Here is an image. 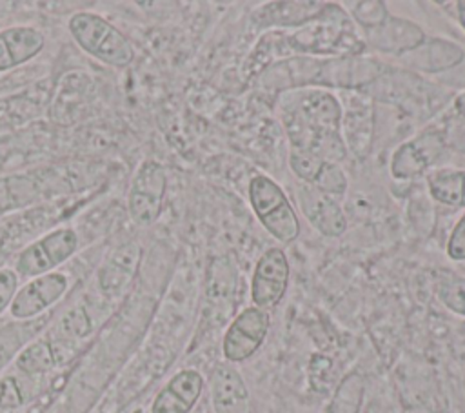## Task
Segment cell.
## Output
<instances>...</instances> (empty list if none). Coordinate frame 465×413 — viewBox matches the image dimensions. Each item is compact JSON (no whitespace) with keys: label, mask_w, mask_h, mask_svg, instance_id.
<instances>
[{"label":"cell","mask_w":465,"mask_h":413,"mask_svg":"<svg viewBox=\"0 0 465 413\" xmlns=\"http://www.w3.org/2000/svg\"><path fill=\"white\" fill-rule=\"evenodd\" d=\"M280 113L291 149L311 151L322 136L341 133V102L322 87L294 89L283 95Z\"/></svg>","instance_id":"obj_1"},{"label":"cell","mask_w":465,"mask_h":413,"mask_svg":"<svg viewBox=\"0 0 465 413\" xmlns=\"http://www.w3.org/2000/svg\"><path fill=\"white\" fill-rule=\"evenodd\" d=\"M283 35L291 56H361L367 47L345 9L331 2L312 22Z\"/></svg>","instance_id":"obj_2"},{"label":"cell","mask_w":465,"mask_h":413,"mask_svg":"<svg viewBox=\"0 0 465 413\" xmlns=\"http://www.w3.org/2000/svg\"><path fill=\"white\" fill-rule=\"evenodd\" d=\"M67 29L82 51L111 67H127L134 60L131 40L96 13H74L67 22Z\"/></svg>","instance_id":"obj_3"},{"label":"cell","mask_w":465,"mask_h":413,"mask_svg":"<svg viewBox=\"0 0 465 413\" xmlns=\"http://www.w3.org/2000/svg\"><path fill=\"white\" fill-rule=\"evenodd\" d=\"M249 200L262 226L280 242H292L300 235V222L283 189L269 176L258 175L249 184Z\"/></svg>","instance_id":"obj_4"},{"label":"cell","mask_w":465,"mask_h":413,"mask_svg":"<svg viewBox=\"0 0 465 413\" xmlns=\"http://www.w3.org/2000/svg\"><path fill=\"white\" fill-rule=\"evenodd\" d=\"M78 247V237L71 227H60L49 231L38 240L25 246L15 262L18 277L35 278L51 273L54 267L64 264Z\"/></svg>","instance_id":"obj_5"},{"label":"cell","mask_w":465,"mask_h":413,"mask_svg":"<svg viewBox=\"0 0 465 413\" xmlns=\"http://www.w3.org/2000/svg\"><path fill=\"white\" fill-rule=\"evenodd\" d=\"M167 189V175L162 164L143 160L127 193V211L138 226H151L158 220Z\"/></svg>","instance_id":"obj_6"},{"label":"cell","mask_w":465,"mask_h":413,"mask_svg":"<svg viewBox=\"0 0 465 413\" xmlns=\"http://www.w3.org/2000/svg\"><path fill=\"white\" fill-rule=\"evenodd\" d=\"M269 311L260 309L256 306L245 307L240 315L234 317V320L229 324L223 335V357L229 362H243L251 358L263 344L269 333Z\"/></svg>","instance_id":"obj_7"},{"label":"cell","mask_w":465,"mask_h":413,"mask_svg":"<svg viewBox=\"0 0 465 413\" xmlns=\"http://www.w3.org/2000/svg\"><path fill=\"white\" fill-rule=\"evenodd\" d=\"M291 266L280 247L267 249L256 262L251 280V298L260 309H272L283 298L289 286Z\"/></svg>","instance_id":"obj_8"},{"label":"cell","mask_w":465,"mask_h":413,"mask_svg":"<svg viewBox=\"0 0 465 413\" xmlns=\"http://www.w3.org/2000/svg\"><path fill=\"white\" fill-rule=\"evenodd\" d=\"M443 153V138L436 131H425L400 144L391 156L394 180H414L423 175Z\"/></svg>","instance_id":"obj_9"},{"label":"cell","mask_w":465,"mask_h":413,"mask_svg":"<svg viewBox=\"0 0 465 413\" xmlns=\"http://www.w3.org/2000/svg\"><path fill=\"white\" fill-rule=\"evenodd\" d=\"M69 287V280L64 273L51 271L40 277L31 278L27 284L18 287L11 306L9 313L16 320H27L47 307H51L54 302H58Z\"/></svg>","instance_id":"obj_10"},{"label":"cell","mask_w":465,"mask_h":413,"mask_svg":"<svg viewBox=\"0 0 465 413\" xmlns=\"http://www.w3.org/2000/svg\"><path fill=\"white\" fill-rule=\"evenodd\" d=\"M387 71V65L376 58L365 56H334L322 58L320 87L358 89L378 80Z\"/></svg>","instance_id":"obj_11"},{"label":"cell","mask_w":465,"mask_h":413,"mask_svg":"<svg viewBox=\"0 0 465 413\" xmlns=\"http://www.w3.org/2000/svg\"><path fill=\"white\" fill-rule=\"evenodd\" d=\"M296 200L309 224L325 237H341L347 229V217L336 198L322 193L311 184H298Z\"/></svg>","instance_id":"obj_12"},{"label":"cell","mask_w":465,"mask_h":413,"mask_svg":"<svg viewBox=\"0 0 465 413\" xmlns=\"http://www.w3.org/2000/svg\"><path fill=\"white\" fill-rule=\"evenodd\" d=\"M463 49L445 38L430 36L416 45L414 49L403 53L400 56V64L409 71H418L425 75H441L460 64L463 58Z\"/></svg>","instance_id":"obj_13"},{"label":"cell","mask_w":465,"mask_h":413,"mask_svg":"<svg viewBox=\"0 0 465 413\" xmlns=\"http://www.w3.org/2000/svg\"><path fill=\"white\" fill-rule=\"evenodd\" d=\"M423 40L425 33L416 22L389 15L383 24L365 31L363 42L376 51L401 56L403 53L420 45Z\"/></svg>","instance_id":"obj_14"},{"label":"cell","mask_w":465,"mask_h":413,"mask_svg":"<svg viewBox=\"0 0 465 413\" xmlns=\"http://www.w3.org/2000/svg\"><path fill=\"white\" fill-rule=\"evenodd\" d=\"M202 391L203 377L196 369H182L156 393L151 413H189Z\"/></svg>","instance_id":"obj_15"},{"label":"cell","mask_w":465,"mask_h":413,"mask_svg":"<svg viewBox=\"0 0 465 413\" xmlns=\"http://www.w3.org/2000/svg\"><path fill=\"white\" fill-rule=\"evenodd\" d=\"M211 400L214 413H252L251 397L242 375L227 364L211 375Z\"/></svg>","instance_id":"obj_16"},{"label":"cell","mask_w":465,"mask_h":413,"mask_svg":"<svg viewBox=\"0 0 465 413\" xmlns=\"http://www.w3.org/2000/svg\"><path fill=\"white\" fill-rule=\"evenodd\" d=\"M45 45V36L33 25H13L0 31V71L13 69L35 58Z\"/></svg>","instance_id":"obj_17"},{"label":"cell","mask_w":465,"mask_h":413,"mask_svg":"<svg viewBox=\"0 0 465 413\" xmlns=\"http://www.w3.org/2000/svg\"><path fill=\"white\" fill-rule=\"evenodd\" d=\"M341 136L347 149L365 156L372 138V106L363 95H354L341 115Z\"/></svg>","instance_id":"obj_18"},{"label":"cell","mask_w":465,"mask_h":413,"mask_svg":"<svg viewBox=\"0 0 465 413\" xmlns=\"http://www.w3.org/2000/svg\"><path fill=\"white\" fill-rule=\"evenodd\" d=\"M236 267L227 257H218L211 262L209 282H207V302L213 315L227 318L234 306L236 293Z\"/></svg>","instance_id":"obj_19"},{"label":"cell","mask_w":465,"mask_h":413,"mask_svg":"<svg viewBox=\"0 0 465 413\" xmlns=\"http://www.w3.org/2000/svg\"><path fill=\"white\" fill-rule=\"evenodd\" d=\"M325 2H271L258 13L256 20L265 27H302L312 22L323 9Z\"/></svg>","instance_id":"obj_20"},{"label":"cell","mask_w":465,"mask_h":413,"mask_svg":"<svg viewBox=\"0 0 465 413\" xmlns=\"http://www.w3.org/2000/svg\"><path fill=\"white\" fill-rule=\"evenodd\" d=\"M430 196L450 207L463 206V169L436 171L427 178Z\"/></svg>","instance_id":"obj_21"},{"label":"cell","mask_w":465,"mask_h":413,"mask_svg":"<svg viewBox=\"0 0 465 413\" xmlns=\"http://www.w3.org/2000/svg\"><path fill=\"white\" fill-rule=\"evenodd\" d=\"M363 397V378L358 373H351L338 386L336 395L329 406V413H358Z\"/></svg>","instance_id":"obj_22"},{"label":"cell","mask_w":465,"mask_h":413,"mask_svg":"<svg viewBox=\"0 0 465 413\" xmlns=\"http://www.w3.org/2000/svg\"><path fill=\"white\" fill-rule=\"evenodd\" d=\"M347 7L345 13L351 16L354 24L363 27L365 31L378 27L389 16L387 5L380 0H356V2H343Z\"/></svg>","instance_id":"obj_23"},{"label":"cell","mask_w":465,"mask_h":413,"mask_svg":"<svg viewBox=\"0 0 465 413\" xmlns=\"http://www.w3.org/2000/svg\"><path fill=\"white\" fill-rule=\"evenodd\" d=\"M53 366V351L45 342H35L27 346L16 357V368L25 375H38Z\"/></svg>","instance_id":"obj_24"},{"label":"cell","mask_w":465,"mask_h":413,"mask_svg":"<svg viewBox=\"0 0 465 413\" xmlns=\"http://www.w3.org/2000/svg\"><path fill=\"white\" fill-rule=\"evenodd\" d=\"M311 186H314L316 189H320L322 193H325L329 196H343L347 193L349 180H347V175L343 173V169L340 167V164L325 162L323 167L320 169L316 180Z\"/></svg>","instance_id":"obj_25"},{"label":"cell","mask_w":465,"mask_h":413,"mask_svg":"<svg viewBox=\"0 0 465 413\" xmlns=\"http://www.w3.org/2000/svg\"><path fill=\"white\" fill-rule=\"evenodd\" d=\"M440 302L456 315L465 317V277H447L438 284Z\"/></svg>","instance_id":"obj_26"},{"label":"cell","mask_w":465,"mask_h":413,"mask_svg":"<svg viewBox=\"0 0 465 413\" xmlns=\"http://www.w3.org/2000/svg\"><path fill=\"white\" fill-rule=\"evenodd\" d=\"M323 160L316 156L311 151L305 149H291L289 153V166L291 171L303 182V184H312L323 167Z\"/></svg>","instance_id":"obj_27"},{"label":"cell","mask_w":465,"mask_h":413,"mask_svg":"<svg viewBox=\"0 0 465 413\" xmlns=\"http://www.w3.org/2000/svg\"><path fill=\"white\" fill-rule=\"evenodd\" d=\"M25 402L22 386L16 377L7 375L0 378V411H15Z\"/></svg>","instance_id":"obj_28"},{"label":"cell","mask_w":465,"mask_h":413,"mask_svg":"<svg viewBox=\"0 0 465 413\" xmlns=\"http://www.w3.org/2000/svg\"><path fill=\"white\" fill-rule=\"evenodd\" d=\"M18 291V275L15 269H0V315L11 306Z\"/></svg>","instance_id":"obj_29"},{"label":"cell","mask_w":465,"mask_h":413,"mask_svg":"<svg viewBox=\"0 0 465 413\" xmlns=\"http://www.w3.org/2000/svg\"><path fill=\"white\" fill-rule=\"evenodd\" d=\"M447 257L456 262L465 260V213L450 231V237L447 242Z\"/></svg>","instance_id":"obj_30"},{"label":"cell","mask_w":465,"mask_h":413,"mask_svg":"<svg viewBox=\"0 0 465 413\" xmlns=\"http://www.w3.org/2000/svg\"><path fill=\"white\" fill-rule=\"evenodd\" d=\"M436 82L449 86V87H458V89H465V55L460 60V64H456L454 67H450L449 71L436 75Z\"/></svg>","instance_id":"obj_31"},{"label":"cell","mask_w":465,"mask_h":413,"mask_svg":"<svg viewBox=\"0 0 465 413\" xmlns=\"http://www.w3.org/2000/svg\"><path fill=\"white\" fill-rule=\"evenodd\" d=\"M454 107H456L458 115L465 118V91H463L461 95H458V96H456V100H454Z\"/></svg>","instance_id":"obj_32"},{"label":"cell","mask_w":465,"mask_h":413,"mask_svg":"<svg viewBox=\"0 0 465 413\" xmlns=\"http://www.w3.org/2000/svg\"><path fill=\"white\" fill-rule=\"evenodd\" d=\"M456 13H458V20H460V25L465 29V0H460L456 4Z\"/></svg>","instance_id":"obj_33"},{"label":"cell","mask_w":465,"mask_h":413,"mask_svg":"<svg viewBox=\"0 0 465 413\" xmlns=\"http://www.w3.org/2000/svg\"><path fill=\"white\" fill-rule=\"evenodd\" d=\"M463 206H465V171H463Z\"/></svg>","instance_id":"obj_34"},{"label":"cell","mask_w":465,"mask_h":413,"mask_svg":"<svg viewBox=\"0 0 465 413\" xmlns=\"http://www.w3.org/2000/svg\"><path fill=\"white\" fill-rule=\"evenodd\" d=\"M0 413H15V411H0Z\"/></svg>","instance_id":"obj_35"}]
</instances>
